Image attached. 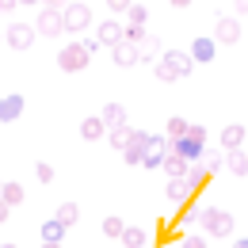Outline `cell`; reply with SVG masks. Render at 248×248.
I'll return each mask as SVG.
<instances>
[{
    "mask_svg": "<svg viewBox=\"0 0 248 248\" xmlns=\"http://www.w3.org/2000/svg\"><path fill=\"white\" fill-rule=\"evenodd\" d=\"M199 221H202V229H206L210 237H229V233H233V214H225V210H217V206L199 210Z\"/></svg>",
    "mask_w": 248,
    "mask_h": 248,
    "instance_id": "1",
    "label": "cell"
},
{
    "mask_svg": "<svg viewBox=\"0 0 248 248\" xmlns=\"http://www.w3.org/2000/svg\"><path fill=\"white\" fill-rule=\"evenodd\" d=\"M62 12H65V31H88L92 27V8L84 0H69Z\"/></svg>",
    "mask_w": 248,
    "mask_h": 248,
    "instance_id": "2",
    "label": "cell"
},
{
    "mask_svg": "<svg viewBox=\"0 0 248 248\" xmlns=\"http://www.w3.org/2000/svg\"><path fill=\"white\" fill-rule=\"evenodd\" d=\"M88 58H92V54H88L84 42H69L62 54H58V65H62L65 73H80V69H88Z\"/></svg>",
    "mask_w": 248,
    "mask_h": 248,
    "instance_id": "3",
    "label": "cell"
},
{
    "mask_svg": "<svg viewBox=\"0 0 248 248\" xmlns=\"http://www.w3.org/2000/svg\"><path fill=\"white\" fill-rule=\"evenodd\" d=\"M34 27H38V34H46V38H58L65 31V12L62 8H42Z\"/></svg>",
    "mask_w": 248,
    "mask_h": 248,
    "instance_id": "4",
    "label": "cell"
},
{
    "mask_svg": "<svg viewBox=\"0 0 248 248\" xmlns=\"http://www.w3.org/2000/svg\"><path fill=\"white\" fill-rule=\"evenodd\" d=\"M34 31H38V27H31V23H12V27L4 31V42H8L12 50H31Z\"/></svg>",
    "mask_w": 248,
    "mask_h": 248,
    "instance_id": "5",
    "label": "cell"
},
{
    "mask_svg": "<svg viewBox=\"0 0 248 248\" xmlns=\"http://www.w3.org/2000/svg\"><path fill=\"white\" fill-rule=\"evenodd\" d=\"M214 38L221 42V46H233V42H241V23H237L233 16H217Z\"/></svg>",
    "mask_w": 248,
    "mask_h": 248,
    "instance_id": "6",
    "label": "cell"
},
{
    "mask_svg": "<svg viewBox=\"0 0 248 248\" xmlns=\"http://www.w3.org/2000/svg\"><path fill=\"white\" fill-rule=\"evenodd\" d=\"M23 107H27V99L19 92H8L4 99H0V123H16L19 115H23Z\"/></svg>",
    "mask_w": 248,
    "mask_h": 248,
    "instance_id": "7",
    "label": "cell"
},
{
    "mask_svg": "<svg viewBox=\"0 0 248 248\" xmlns=\"http://www.w3.org/2000/svg\"><path fill=\"white\" fill-rule=\"evenodd\" d=\"M202 145H206V141H199V138H191V134H184V138H176V141H172V153H180V156H187V160H191V164H195V160H199V156L206 153V149H202Z\"/></svg>",
    "mask_w": 248,
    "mask_h": 248,
    "instance_id": "8",
    "label": "cell"
},
{
    "mask_svg": "<svg viewBox=\"0 0 248 248\" xmlns=\"http://www.w3.org/2000/svg\"><path fill=\"white\" fill-rule=\"evenodd\" d=\"M111 58H115V65H119V69H130V65H138L141 62V50H138V46H134V42H119V46H111Z\"/></svg>",
    "mask_w": 248,
    "mask_h": 248,
    "instance_id": "9",
    "label": "cell"
},
{
    "mask_svg": "<svg viewBox=\"0 0 248 248\" xmlns=\"http://www.w3.org/2000/svg\"><path fill=\"white\" fill-rule=\"evenodd\" d=\"M95 38H99V46H119V42L126 38V27L115 23V19H103L99 31H95Z\"/></svg>",
    "mask_w": 248,
    "mask_h": 248,
    "instance_id": "10",
    "label": "cell"
},
{
    "mask_svg": "<svg viewBox=\"0 0 248 248\" xmlns=\"http://www.w3.org/2000/svg\"><path fill=\"white\" fill-rule=\"evenodd\" d=\"M245 138H248L245 126H241V123H229L225 130H221V149H225V153H229V149H241V145H245Z\"/></svg>",
    "mask_w": 248,
    "mask_h": 248,
    "instance_id": "11",
    "label": "cell"
},
{
    "mask_svg": "<svg viewBox=\"0 0 248 248\" xmlns=\"http://www.w3.org/2000/svg\"><path fill=\"white\" fill-rule=\"evenodd\" d=\"M164 62L176 69V77H191V69L199 65L195 58H191V54H184V50H168V54H164Z\"/></svg>",
    "mask_w": 248,
    "mask_h": 248,
    "instance_id": "12",
    "label": "cell"
},
{
    "mask_svg": "<svg viewBox=\"0 0 248 248\" xmlns=\"http://www.w3.org/2000/svg\"><path fill=\"white\" fill-rule=\"evenodd\" d=\"M103 134H107L103 115H92V119H84V123H80V138H84V141H99Z\"/></svg>",
    "mask_w": 248,
    "mask_h": 248,
    "instance_id": "13",
    "label": "cell"
},
{
    "mask_svg": "<svg viewBox=\"0 0 248 248\" xmlns=\"http://www.w3.org/2000/svg\"><path fill=\"white\" fill-rule=\"evenodd\" d=\"M160 168H164L172 180H180V176H187V172H191V160H187V156H180V153H168Z\"/></svg>",
    "mask_w": 248,
    "mask_h": 248,
    "instance_id": "14",
    "label": "cell"
},
{
    "mask_svg": "<svg viewBox=\"0 0 248 248\" xmlns=\"http://www.w3.org/2000/svg\"><path fill=\"white\" fill-rule=\"evenodd\" d=\"M214 54H217V38H195V46H191L195 62H214Z\"/></svg>",
    "mask_w": 248,
    "mask_h": 248,
    "instance_id": "15",
    "label": "cell"
},
{
    "mask_svg": "<svg viewBox=\"0 0 248 248\" xmlns=\"http://www.w3.org/2000/svg\"><path fill=\"white\" fill-rule=\"evenodd\" d=\"M225 168L233 176H248V149H229L225 153Z\"/></svg>",
    "mask_w": 248,
    "mask_h": 248,
    "instance_id": "16",
    "label": "cell"
},
{
    "mask_svg": "<svg viewBox=\"0 0 248 248\" xmlns=\"http://www.w3.org/2000/svg\"><path fill=\"white\" fill-rule=\"evenodd\" d=\"M191 195H195V184H191L187 176H180V180L168 184V199H172V202H187Z\"/></svg>",
    "mask_w": 248,
    "mask_h": 248,
    "instance_id": "17",
    "label": "cell"
},
{
    "mask_svg": "<svg viewBox=\"0 0 248 248\" xmlns=\"http://www.w3.org/2000/svg\"><path fill=\"white\" fill-rule=\"evenodd\" d=\"M65 229H69V225L54 214L50 221H42V241H58V245H62V241H65Z\"/></svg>",
    "mask_w": 248,
    "mask_h": 248,
    "instance_id": "18",
    "label": "cell"
},
{
    "mask_svg": "<svg viewBox=\"0 0 248 248\" xmlns=\"http://www.w3.org/2000/svg\"><path fill=\"white\" fill-rule=\"evenodd\" d=\"M107 138H111V145H115V149H119V153H123L126 145H130V141H134V130H130V126H111V134H107Z\"/></svg>",
    "mask_w": 248,
    "mask_h": 248,
    "instance_id": "19",
    "label": "cell"
},
{
    "mask_svg": "<svg viewBox=\"0 0 248 248\" xmlns=\"http://www.w3.org/2000/svg\"><path fill=\"white\" fill-rule=\"evenodd\" d=\"M119 241H123L126 248H145V229H138V225H126Z\"/></svg>",
    "mask_w": 248,
    "mask_h": 248,
    "instance_id": "20",
    "label": "cell"
},
{
    "mask_svg": "<svg viewBox=\"0 0 248 248\" xmlns=\"http://www.w3.org/2000/svg\"><path fill=\"white\" fill-rule=\"evenodd\" d=\"M103 123L107 126H123L126 123V107L123 103H107V107H103Z\"/></svg>",
    "mask_w": 248,
    "mask_h": 248,
    "instance_id": "21",
    "label": "cell"
},
{
    "mask_svg": "<svg viewBox=\"0 0 248 248\" xmlns=\"http://www.w3.org/2000/svg\"><path fill=\"white\" fill-rule=\"evenodd\" d=\"M0 199H4L8 206H19V202H23V184H4Z\"/></svg>",
    "mask_w": 248,
    "mask_h": 248,
    "instance_id": "22",
    "label": "cell"
},
{
    "mask_svg": "<svg viewBox=\"0 0 248 248\" xmlns=\"http://www.w3.org/2000/svg\"><path fill=\"white\" fill-rule=\"evenodd\" d=\"M138 50H141V62H156V54H160V42H156L153 34H145V42H141Z\"/></svg>",
    "mask_w": 248,
    "mask_h": 248,
    "instance_id": "23",
    "label": "cell"
},
{
    "mask_svg": "<svg viewBox=\"0 0 248 248\" xmlns=\"http://www.w3.org/2000/svg\"><path fill=\"white\" fill-rule=\"evenodd\" d=\"M58 217H62L65 225H77V217H80V206H77V202H62V206H58Z\"/></svg>",
    "mask_w": 248,
    "mask_h": 248,
    "instance_id": "24",
    "label": "cell"
},
{
    "mask_svg": "<svg viewBox=\"0 0 248 248\" xmlns=\"http://www.w3.org/2000/svg\"><path fill=\"white\" fill-rule=\"evenodd\" d=\"M153 73H156V80H164V84H168V80H180V77H176V69L164 62V58H160V62H153Z\"/></svg>",
    "mask_w": 248,
    "mask_h": 248,
    "instance_id": "25",
    "label": "cell"
},
{
    "mask_svg": "<svg viewBox=\"0 0 248 248\" xmlns=\"http://www.w3.org/2000/svg\"><path fill=\"white\" fill-rule=\"evenodd\" d=\"M187 130H191L187 119H180V115H176V119H168V138H172V141H176V138H184Z\"/></svg>",
    "mask_w": 248,
    "mask_h": 248,
    "instance_id": "26",
    "label": "cell"
},
{
    "mask_svg": "<svg viewBox=\"0 0 248 248\" xmlns=\"http://www.w3.org/2000/svg\"><path fill=\"white\" fill-rule=\"evenodd\" d=\"M123 229H126V221L123 217H103V233H107V237H123Z\"/></svg>",
    "mask_w": 248,
    "mask_h": 248,
    "instance_id": "27",
    "label": "cell"
},
{
    "mask_svg": "<svg viewBox=\"0 0 248 248\" xmlns=\"http://www.w3.org/2000/svg\"><path fill=\"white\" fill-rule=\"evenodd\" d=\"M123 160H126V164H141V160H145V149H141V145H126Z\"/></svg>",
    "mask_w": 248,
    "mask_h": 248,
    "instance_id": "28",
    "label": "cell"
},
{
    "mask_svg": "<svg viewBox=\"0 0 248 248\" xmlns=\"http://www.w3.org/2000/svg\"><path fill=\"white\" fill-rule=\"evenodd\" d=\"M206 176H210V168H206V164H199V160H195V164H191V172H187V180H191V184H195V187L202 184Z\"/></svg>",
    "mask_w": 248,
    "mask_h": 248,
    "instance_id": "29",
    "label": "cell"
},
{
    "mask_svg": "<svg viewBox=\"0 0 248 248\" xmlns=\"http://www.w3.org/2000/svg\"><path fill=\"white\" fill-rule=\"evenodd\" d=\"M126 42L141 46V42H145V27H141V23H130V27H126Z\"/></svg>",
    "mask_w": 248,
    "mask_h": 248,
    "instance_id": "30",
    "label": "cell"
},
{
    "mask_svg": "<svg viewBox=\"0 0 248 248\" xmlns=\"http://www.w3.org/2000/svg\"><path fill=\"white\" fill-rule=\"evenodd\" d=\"M126 16H130V23H141V27H145V19H149L145 4H130V12H126Z\"/></svg>",
    "mask_w": 248,
    "mask_h": 248,
    "instance_id": "31",
    "label": "cell"
},
{
    "mask_svg": "<svg viewBox=\"0 0 248 248\" xmlns=\"http://www.w3.org/2000/svg\"><path fill=\"white\" fill-rule=\"evenodd\" d=\"M34 176H38L42 184H54V164H46V160H38V164H34Z\"/></svg>",
    "mask_w": 248,
    "mask_h": 248,
    "instance_id": "32",
    "label": "cell"
},
{
    "mask_svg": "<svg viewBox=\"0 0 248 248\" xmlns=\"http://www.w3.org/2000/svg\"><path fill=\"white\" fill-rule=\"evenodd\" d=\"M141 164H145V168H160V164H164V153H149V149H145V160H141Z\"/></svg>",
    "mask_w": 248,
    "mask_h": 248,
    "instance_id": "33",
    "label": "cell"
},
{
    "mask_svg": "<svg viewBox=\"0 0 248 248\" xmlns=\"http://www.w3.org/2000/svg\"><path fill=\"white\" fill-rule=\"evenodd\" d=\"M130 145H141V149H149V134L145 130H134V141Z\"/></svg>",
    "mask_w": 248,
    "mask_h": 248,
    "instance_id": "34",
    "label": "cell"
},
{
    "mask_svg": "<svg viewBox=\"0 0 248 248\" xmlns=\"http://www.w3.org/2000/svg\"><path fill=\"white\" fill-rule=\"evenodd\" d=\"M130 4H134V0H107L111 12H130Z\"/></svg>",
    "mask_w": 248,
    "mask_h": 248,
    "instance_id": "35",
    "label": "cell"
},
{
    "mask_svg": "<svg viewBox=\"0 0 248 248\" xmlns=\"http://www.w3.org/2000/svg\"><path fill=\"white\" fill-rule=\"evenodd\" d=\"M180 248H206V241H202V237H184Z\"/></svg>",
    "mask_w": 248,
    "mask_h": 248,
    "instance_id": "36",
    "label": "cell"
},
{
    "mask_svg": "<svg viewBox=\"0 0 248 248\" xmlns=\"http://www.w3.org/2000/svg\"><path fill=\"white\" fill-rule=\"evenodd\" d=\"M187 134H191V138H199V141H206V126H199V123H191Z\"/></svg>",
    "mask_w": 248,
    "mask_h": 248,
    "instance_id": "37",
    "label": "cell"
},
{
    "mask_svg": "<svg viewBox=\"0 0 248 248\" xmlns=\"http://www.w3.org/2000/svg\"><path fill=\"white\" fill-rule=\"evenodd\" d=\"M8 214H12V206H8V202H4V199H0V225H4V221H8Z\"/></svg>",
    "mask_w": 248,
    "mask_h": 248,
    "instance_id": "38",
    "label": "cell"
},
{
    "mask_svg": "<svg viewBox=\"0 0 248 248\" xmlns=\"http://www.w3.org/2000/svg\"><path fill=\"white\" fill-rule=\"evenodd\" d=\"M69 0H42V8H65Z\"/></svg>",
    "mask_w": 248,
    "mask_h": 248,
    "instance_id": "39",
    "label": "cell"
},
{
    "mask_svg": "<svg viewBox=\"0 0 248 248\" xmlns=\"http://www.w3.org/2000/svg\"><path fill=\"white\" fill-rule=\"evenodd\" d=\"M16 4H19V0H0V12H12Z\"/></svg>",
    "mask_w": 248,
    "mask_h": 248,
    "instance_id": "40",
    "label": "cell"
},
{
    "mask_svg": "<svg viewBox=\"0 0 248 248\" xmlns=\"http://www.w3.org/2000/svg\"><path fill=\"white\" fill-rule=\"evenodd\" d=\"M233 8H237V12L245 16V12H248V0H233Z\"/></svg>",
    "mask_w": 248,
    "mask_h": 248,
    "instance_id": "41",
    "label": "cell"
},
{
    "mask_svg": "<svg viewBox=\"0 0 248 248\" xmlns=\"http://www.w3.org/2000/svg\"><path fill=\"white\" fill-rule=\"evenodd\" d=\"M168 4H172V8H187L191 0H168Z\"/></svg>",
    "mask_w": 248,
    "mask_h": 248,
    "instance_id": "42",
    "label": "cell"
},
{
    "mask_svg": "<svg viewBox=\"0 0 248 248\" xmlns=\"http://www.w3.org/2000/svg\"><path fill=\"white\" fill-rule=\"evenodd\" d=\"M42 248H62V245L58 241H42Z\"/></svg>",
    "mask_w": 248,
    "mask_h": 248,
    "instance_id": "43",
    "label": "cell"
},
{
    "mask_svg": "<svg viewBox=\"0 0 248 248\" xmlns=\"http://www.w3.org/2000/svg\"><path fill=\"white\" fill-rule=\"evenodd\" d=\"M233 248H248V237H245V241H237V245H233Z\"/></svg>",
    "mask_w": 248,
    "mask_h": 248,
    "instance_id": "44",
    "label": "cell"
},
{
    "mask_svg": "<svg viewBox=\"0 0 248 248\" xmlns=\"http://www.w3.org/2000/svg\"><path fill=\"white\" fill-rule=\"evenodd\" d=\"M19 4H31V8H34V4H42V0H19Z\"/></svg>",
    "mask_w": 248,
    "mask_h": 248,
    "instance_id": "45",
    "label": "cell"
},
{
    "mask_svg": "<svg viewBox=\"0 0 248 248\" xmlns=\"http://www.w3.org/2000/svg\"><path fill=\"white\" fill-rule=\"evenodd\" d=\"M0 248H16V245H0Z\"/></svg>",
    "mask_w": 248,
    "mask_h": 248,
    "instance_id": "46",
    "label": "cell"
},
{
    "mask_svg": "<svg viewBox=\"0 0 248 248\" xmlns=\"http://www.w3.org/2000/svg\"><path fill=\"white\" fill-rule=\"evenodd\" d=\"M0 191H4V180H0Z\"/></svg>",
    "mask_w": 248,
    "mask_h": 248,
    "instance_id": "47",
    "label": "cell"
}]
</instances>
